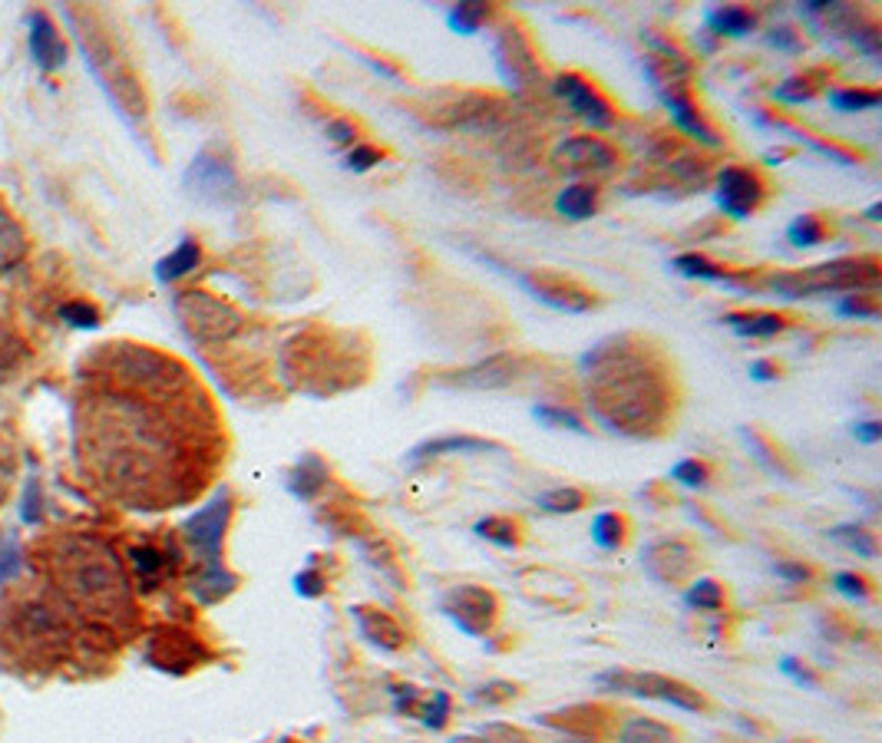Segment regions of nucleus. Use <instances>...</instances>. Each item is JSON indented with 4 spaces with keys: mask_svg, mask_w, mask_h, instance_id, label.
<instances>
[{
    "mask_svg": "<svg viewBox=\"0 0 882 743\" xmlns=\"http://www.w3.org/2000/svg\"><path fill=\"white\" fill-rule=\"evenodd\" d=\"M585 393L595 416L629 436H654L664 430L674 390L671 371L638 338H612L582 358Z\"/></svg>",
    "mask_w": 882,
    "mask_h": 743,
    "instance_id": "2",
    "label": "nucleus"
},
{
    "mask_svg": "<svg viewBox=\"0 0 882 743\" xmlns=\"http://www.w3.org/2000/svg\"><path fill=\"white\" fill-rule=\"evenodd\" d=\"M756 17L748 7H718L708 10V30L718 37H744L754 30Z\"/></svg>",
    "mask_w": 882,
    "mask_h": 743,
    "instance_id": "20",
    "label": "nucleus"
},
{
    "mask_svg": "<svg viewBox=\"0 0 882 743\" xmlns=\"http://www.w3.org/2000/svg\"><path fill=\"white\" fill-rule=\"evenodd\" d=\"M555 209H559V215L572 219V222L592 219L595 209H599V189H592V185H569V189L559 192Z\"/></svg>",
    "mask_w": 882,
    "mask_h": 743,
    "instance_id": "19",
    "label": "nucleus"
},
{
    "mask_svg": "<svg viewBox=\"0 0 882 743\" xmlns=\"http://www.w3.org/2000/svg\"><path fill=\"white\" fill-rule=\"evenodd\" d=\"M522 284L529 288V294L555 311H569V314H582V311H592L599 304V298L579 284L575 278H562V274H552V271H535V274H525Z\"/></svg>",
    "mask_w": 882,
    "mask_h": 743,
    "instance_id": "9",
    "label": "nucleus"
},
{
    "mask_svg": "<svg viewBox=\"0 0 882 743\" xmlns=\"http://www.w3.org/2000/svg\"><path fill=\"white\" fill-rule=\"evenodd\" d=\"M763 179L754 169L744 165H724L718 172V205L731 219H748L763 202Z\"/></svg>",
    "mask_w": 882,
    "mask_h": 743,
    "instance_id": "10",
    "label": "nucleus"
},
{
    "mask_svg": "<svg viewBox=\"0 0 882 743\" xmlns=\"http://www.w3.org/2000/svg\"><path fill=\"white\" fill-rule=\"evenodd\" d=\"M853 436H856V440H863V443H880V440H882V423H876V420L856 423V426H853Z\"/></svg>",
    "mask_w": 882,
    "mask_h": 743,
    "instance_id": "48",
    "label": "nucleus"
},
{
    "mask_svg": "<svg viewBox=\"0 0 882 743\" xmlns=\"http://www.w3.org/2000/svg\"><path fill=\"white\" fill-rule=\"evenodd\" d=\"M674 271H681L684 278H701V281H724V284H741L738 274H731L724 264H714L704 254H678L674 258Z\"/></svg>",
    "mask_w": 882,
    "mask_h": 743,
    "instance_id": "21",
    "label": "nucleus"
},
{
    "mask_svg": "<svg viewBox=\"0 0 882 743\" xmlns=\"http://www.w3.org/2000/svg\"><path fill=\"white\" fill-rule=\"evenodd\" d=\"M199 258H202V251H199L196 242H182L169 258L159 261V271L156 274H159V281H176V278L189 274L199 264Z\"/></svg>",
    "mask_w": 882,
    "mask_h": 743,
    "instance_id": "27",
    "label": "nucleus"
},
{
    "mask_svg": "<svg viewBox=\"0 0 882 743\" xmlns=\"http://www.w3.org/2000/svg\"><path fill=\"white\" fill-rule=\"evenodd\" d=\"M473 532H477L480 539H487V542H493V545L505 549V552L519 549V542H522L519 525H515L512 519H505V515H487V519H480Z\"/></svg>",
    "mask_w": 882,
    "mask_h": 743,
    "instance_id": "24",
    "label": "nucleus"
},
{
    "mask_svg": "<svg viewBox=\"0 0 882 743\" xmlns=\"http://www.w3.org/2000/svg\"><path fill=\"white\" fill-rule=\"evenodd\" d=\"M786 239L796 248L820 245L826 239V225L816 219V215H796L790 225H786Z\"/></svg>",
    "mask_w": 882,
    "mask_h": 743,
    "instance_id": "32",
    "label": "nucleus"
},
{
    "mask_svg": "<svg viewBox=\"0 0 882 743\" xmlns=\"http://www.w3.org/2000/svg\"><path fill=\"white\" fill-rule=\"evenodd\" d=\"M599 684H605L612 691H622V694H638V697H648V701H661V704H671V707H681V711H708V697L701 691H694L684 681L664 677V674L609 671V674H599Z\"/></svg>",
    "mask_w": 882,
    "mask_h": 743,
    "instance_id": "6",
    "label": "nucleus"
},
{
    "mask_svg": "<svg viewBox=\"0 0 882 743\" xmlns=\"http://www.w3.org/2000/svg\"><path fill=\"white\" fill-rule=\"evenodd\" d=\"M378 162H380V152L374 145H364V142L351 145V152L344 155V165H348L351 172H368V169H374Z\"/></svg>",
    "mask_w": 882,
    "mask_h": 743,
    "instance_id": "39",
    "label": "nucleus"
},
{
    "mask_svg": "<svg viewBox=\"0 0 882 743\" xmlns=\"http://www.w3.org/2000/svg\"><path fill=\"white\" fill-rule=\"evenodd\" d=\"M619 743H674V731L648 717H631L619 731Z\"/></svg>",
    "mask_w": 882,
    "mask_h": 743,
    "instance_id": "25",
    "label": "nucleus"
},
{
    "mask_svg": "<svg viewBox=\"0 0 882 743\" xmlns=\"http://www.w3.org/2000/svg\"><path fill=\"white\" fill-rule=\"evenodd\" d=\"M880 90H830V103L840 113H863V110H876L880 107Z\"/></svg>",
    "mask_w": 882,
    "mask_h": 743,
    "instance_id": "31",
    "label": "nucleus"
},
{
    "mask_svg": "<svg viewBox=\"0 0 882 743\" xmlns=\"http://www.w3.org/2000/svg\"><path fill=\"white\" fill-rule=\"evenodd\" d=\"M555 93L569 103V110L575 113V117H582L589 125H595V129H612L615 125V110H612V103L589 83V80H582L579 73H562L555 83Z\"/></svg>",
    "mask_w": 882,
    "mask_h": 743,
    "instance_id": "12",
    "label": "nucleus"
},
{
    "mask_svg": "<svg viewBox=\"0 0 882 743\" xmlns=\"http://www.w3.org/2000/svg\"><path fill=\"white\" fill-rule=\"evenodd\" d=\"M625 529L629 525H625V519L619 512H599L595 522H592V539H595L599 549L615 552V549L625 545Z\"/></svg>",
    "mask_w": 882,
    "mask_h": 743,
    "instance_id": "26",
    "label": "nucleus"
},
{
    "mask_svg": "<svg viewBox=\"0 0 882 743\" xmlns=\"http://www.w3.org/2000/svg\"><path fill=\"white\" fill-rule=\"evenodd\" d=\"M776 575H780V579H786V582H806V579H810L813 572H810L806 565H793V562H780V565H776Z\"/></svg>",
    "mask_w": 882,
    "mask_h": 743,
    "instance_id": "49",
    "label": "nucleus"
},
{
    "mask_svg": "<svg viewBox=\"0 0 882 743\" xmlns=\"http://www.w3.org/2000/svg\"><path fill=\"white\" fill-rule=\"evenodd\" d=\"M641 565L644 572L661 582V585H678V582H688L698 559H694V549L678 542V539H664V542H651L641 555Z\"/></svg>",
    "mask_w": 882,
    "mask_h": 743,
    "instance_id": "13",
    "label": "nucleus"
},
{
    "mask_svg": "<svg viewBox=\"0 0 882 743\" xmlns=\"http://www.w3.org/2000/svg\"><path fill=\"white\" fill-rule=\"evenodd\" d=\"M480 737L487 743H532L529 734H522L519 727H509V724H487L480 731Z\"/></svg>",
    "mask_w": 882,
    "mask_h": 743,
    "instance_id": "41",
    "label": "nucleus"
},
{
    "mask_svg": "<svg viewBox=\"0 0 882 743\" xmlns=\"http://www.w3.org/2000/svg\"><path fill=\"white\" fill-rule=\"evenodd\" d=\"M417 717H420L430 731H443V724H447V717H450V694L433 691V697L420 704Z\"/></svg>",
    "mask_w": 882,
    "mask_h": 743,
    "instance_id": "36",
    "label": "nucleus"
},
{
    "mask_svg": "<svg viewBox=\"0 0 882 743\" xmlns=\"http://www.w3.org/2000/svg\"><path fill=\"white\" fill-rule=\"evenodd\" d=\"M836 311L840 314H846V318H880V301H876V294H846L840 304H836Z\"/></svg>",
    "mask_w": 882,
    "mask_h": 743,
    "instance_id": "37",
    "label": "nucleus"
},
{
    "mask_svg": "<svg viewBox=\"0 0 882 743\" xmlns=\"http://www.w3.org/2000/svg\"><path fill=\"white\" fill-rule=\"evenodd\" d=\"M63 318H70V324H80V328H93L97 324V311L90 304H70V308H63Z\"/></svg>",
    "mask_w": 882,
    "mask_h": 743,
    "instance_id": "45",
    "label": "nucleus"
},
{
    "mask_svg": "<svg viewBox=\"0 0 882 743\" xmlns=\"http://www.w3.org/2000/svg\"><path fill=\"white\" fill-rule=\"evenodd\" d=\"M294 589H298V595H304V599H318V595L324 592V575L314 572V569H308V572H301V575L294 579Z\"/></svg>",
    "mask_w": 882,
    "mask_h": 743,
    "instance_id": "43",
    "label": "nucleus"
},
{
    "mask_svg": "<svg viewBox=\"0 0 882 743\" xmlns=\"http://www.w3.org/2000/svg\"><path fill=\"white\" fill-rule=\"evenodd\" d=\"M453 743H487L483 737H453Z\"/></svg>",
    "mask_w": 882,
    "mask_h": 743,
    "instance_id": "52",
    "label": "nucleus"
},
{
    "mask_svg": "<svg viewBox=\"0 0 882 743\" xmlns=\"http://www.w3.org/2000/svg\"><path fill=\"white\" fill-rule=\"evenodd\" d=\"M443 612L470 637H483L497 624L500 602L493 592H487L480 585H457L443 595Z\"/></svg>",
    "mask_w": 882,
    "mask_h": 743,
    "instance_id": "8",
    "label": "nucleus"
},
{
    "mask_svg": "<svg viewBox=\"0 0 882 743\" xmlns=\"http://www.w3.org/2000/svg\"><path fill=\"white\" fill-rule=\"evenodd\" d=\"M500 70H503L505 80L512 83H529L535 77V60L529 53V43L522 40V33L515 27H509L503 37H500Z\"/></svg>",
    "mask_w": 882,
    "mask_h": 743,
    "instance_id": "15",
    "label": "nucleus"
},
{
    "mask_svg": "<svg viewBox=\"0 0 882 743\" xmlns=\"http://www.w3.org/2000/svg\"><path fill=\"white\" fill-rule=\"evenodd\" d=\"M684 602H688V609H698V612H718V609L724 605V592H721L718 582H711V579H698V582L688 585Z\"/></svg>",
    "mask_w": 882,
    "mask_h": 743,
    "instance_id": "30",
    "label": "nucleus"
},
{
    "mask_svg": "<svg viewBox=\"0 0 882 743\" xmlns=\"http://www.w3.org/2000/svg\"><path fill=\"white\" fill-rule=\"evenodd\" d=\"M830 535H833L836 542H843L846 549H853L856 555H866V559L876 555V539H873L866 529H860V525H840V529H833Z\"/></svg>",
    "mask_w": 882,
    "mask_h": 743,
    "instance_id": "35",
    "label": "nucleus"
},
{
    "mask_svg": "<svg viewBox=\"0 0 882 743\" xmlns=\"http://www.w3.org/2000/svg\"><path fill=\"white\" fill-rule=\"evenodd\" d=\"M176 311H179L186 331L196 341H202V344H222V341L235 338L245 328V318L232 304H225L219 298H209L202 291H186L176 301Z\"/></svg>",
    "mask_w": 882,
    "mask_h": 743,
    "instance_id": "5",
    "label": "nucleus"
},
{
    "mask_svg": "<svg viewBox=\"0 0 882 743\" xmlns=\"http://www.w3.org/2000/svg\"><path fill=\"white\" fill-rule=\"evenodd\" d=\"M751 373H754V380H773V376H776V368H773L770 361H754V364H751Z\"/></svg>",
    "mask_w": 882,
    "mask_h": 743,
    "instance_id": "50",
    "label": "nucleus"
},
{
    "mask_svg": "<svg viewBox=\"0 0 882 743\" xmlns=\"http://www.w3.org/2000/svg\"><path fill=\"white\" fill-rule=\"evenodd\" d=\"M741 338H773L786 328V318L783 314H773V311H748V314H728L724 318Z\"/></svg>",
    "mask_w": 882,
    "mask_h": 743,
    "instance_id": "18",
    "label": "nucleus"
},
{
    "mask_svg": "<svg viewBox=\"0 0 882 743\" xmlns=\"http://www.w3.org/2000/svg\"><path fill=\"white\" fill-rule=\"evenodd\" d=\"M882 202H873V205H870V209H866V219H870V222H880L882 215Z\"/></svg>",
    "mask_w": 882,
    "mask_h": 743,
    "instance_id": "51",
    "label": "nucleus"
},
{
    "mask_svg": "<svg viewBox=\"0 0 882 743\" xmlns=\"http://www.w3.org/2000/svg\"><path fill=\"white\" fill-rule=\"evenodd\" d=\"M833 585H836V592H843L846 599H856V602H866V599H870L866 582H863L860 575H853V572H840V575L833 579Z\"/></svg>",
    "mask_w": 882,
    "mask_h": 743,
    "instance_id": "42",
    "label": "nucleus"
},
{
    "mask_svg": "<svg viewBox=\"0 0 882 743\" xmlns=\"http://www.w3.org/2000/svg\"><path fill=\"white\" fill-rule=\"evenodd\" d=\"M532 416H535V420H542V423H549V426H562V430L585 433L582 420H579L572 410H562V406H535V410H532Z\"/></svg>",
    "mask_w": 882,
    "mask_h": 743,
    "instance_id": "38",
    "label": "nucleus"
},
{
    "mask_svg": "<svg viewBox=\"0 0 882 743\" xmlns=\"http://www.w3.org/2000/svg\"><path fill=\"white\" fill-rule=\"evenodd\" d=\"M77 436L93 480L136 509L199 495L219 460V423L199 383L172 358L132 344L103 354Z\"/></svg>",
    "mask_w": 882,
    "mask_h": 743,
    "instance_id": "1",
    "label": "nucleus"
},
{
    "mask_svg": "<svg viewBox=\"0 0 882 743\" xmlns=\"http://www.w3.org/2000/svg\"><path fill=\"white\" fill-rule=\"evenodd\" d=\"M816 77H820V73H800V77H790L783 87H776L773 97L783 100V103H803V100H813L816 90H820Z\"/></svg>",
    "mask_w": 882,
    "mask_h": 743,
    "instance_id": "34",
    "label": "nucleus"
},
{
    "mask_svg": "<svg viewBox=\"0 0 882 743\" xmlns=\"http://www.w3.org/2000/svg\"><path fill=\"white\" fill-rule=\"evenodd\" d=\"M565 743H589V741H565Z\"/></svg>",
    "mask_w": 882,
    "mask_h": 743,
    "instance_id": "53",
    "label": "nucleus"
},
{
    "mask_svg": "<svg viewBox=\"0 0 882 743\" xmlns=\"http://www.w3.org/2000/svg\"><path fill=\"white\" fill-rule=\"evenodd\" d=\"M483 450H500V446L490 443V440H480V436H437V440L420 443V446L410 453V460H413V463H423V460L447 456V453H483Z\"/></svg>",
    "mask_w": 882,
    "mask_h": 743,
    "instance_id": "17",
    "label": "nucleus"
},
{
    "mask_svg": "<svg viewBox=\"0 0 882 743\" xmlns=\"http://www.w3.org/2000/svg\"><path fill=\"white\" fill-rule=\"evenodd\" d=\"M515 694L512 684H490L483 687V694H477V701H487V704H500V701H509Z\"/></svg>",
    "mask_w": 882,
    "mask_h": 743,
    "instance_id": "47",
    "label": "nucleus"
},
{
    "mask_svg": "<svg viewBox=\"0 0 882 743\" xmlns=\"http://www.w3.org/2000/svg\"><path fill=\"white\" fill-rule=\"evenodd\" d=\"M522 361L512 354H497L490 361H480L467 371H457L453 376H443L447 386H463V390H497V386H509L519 376Z\"/></svg>",
    "mask_w": 882,
    "mask_h": 743,
    "instance_id": "14",
    "label": "nucleus"
},
{
    "mask_svg": "<svg viewBox=\"0 0 882 743\" xmlns=\"http://www.w3.org/2000/svg\"><path fill=\"white\" fill-rule=\"evenodd\" d=\"M129 559H132V572H136V579H139L142 589H156V582L166 575V555L159 549H152V545L132 549Z\"/></svg>",
    "mask_w": 882,
    "mask_h": 743,
    "instance_id": "23",
    "label": "nucleus"
},
{
    "mask_svg": "<svg viewBox=\"0 0 882 743\" xmlns=\"http://www.w3.org/2000/svg\"><path fill=\"white\" fill-rule=\"evenodd\" d=\"M535 502H539L545 512L565 515V512H579V509L585 505V493L575 490V486H559V490H549V493L535 495Z\"/></svg>",
    "mask_w": 882,
    "mask_h": 743,
    "instance_id": "33",
    "label": "nucleus"
},
{
    "mask_svg": "<svg viewBox=\"0 0 882 743\" xmlns=\"http://www.w3.org/2000/svg\"><path fill=\"white\" fill-rule=\"evenodd\" d=\"M30 50L33 57L40 60V67H53L60 63V47H57V37L50 30V23L43 17H33V30H30Z\"/></svg>",
    "mask_w": 882,
    "mask_h": 743,
    "instance_id": "28",
    "label": "nucleus"
},
{
    "mask_svg": "<svg viewBox=\"0 0 882 743\" xmlns=\"http://www.w3.org/2000/svg\"><path fill=\"white\" fill-rule=\"evenodd\" d=\"M880 284V261L876 258H840L826 264H813L793 274H773L770 288L780 298H806L826 291H876Z\"/></svg>",
    "mask_w": 882,
    "mask_h": 743,
    "instance_id": "4",
    "label": "nucleus"
},
{
    "mask_svg": "<svg viewBox=\"0 0 882 743\" xmlns=\"http://www.w3.org/2000/svg\"><path fill=\"white\" fill-rule=\"evenodd\" d=\"M766 40H770L773 47H780V50H800V40L793 37L790 27H773V30L766 33Z\"/></svg>",
    "mask_w": 882,
    "mask_h": 743,
    "instance_id": "46",
    "label": "nucleus"
},
{
    "mask_svg": "<svg viewBox=\"0 0 882 743\" xmlns=\"http://www.w3.org/2000/svg\"><path fill=\"white\" fill-rule=\"evenodd\" d=\"M354 619L361 624V634H364L371 644H378L383 651H397V647H403L407 634H403V627L390 619L387 612L361 605V609H354Z\"/></svg>",
    "mask_w": 882,
    "mask_h": 743,
    "instance_id": "16",
    "label": "nucleus"
},
{
    "mask_svg": "<svg viewBox=\"0 0 882 743\" xmlns=\"http://www.w3.org/2000/svg\"><path fill=\"white\" fill-rule=\"evenodd\" d=\"M229 515H232V499H229V493H219L206 509H199L182 525V539L192 549V555L202 562V572L222 569L219 555H222V539H225Z\"/></svg>",
    "mask_w": 882,
    "mask_h": 743,
    "instance_id": "7",
    "label": "nucleus"
},
{
    "mask_svg": "<svg viewBox=\"0 0 882 743\" xmlns=\"http://www.w3.org/2000/svg\"><path fill=\"white\" fill-rule=\"evenodd\" d=\"M328 135L334 145H358V125L351 120H331L328 123Z\"/></svg>",
    "mask_w": 882,
    "mask_h": 743,
    "instance_id": "44",
    "label": "nucleus"
},
{
    "mask_svg": "<svg viewBox=\"0 0 882 743\" xmlns=\"http://www.w3.org/2000/svg\"><path fill=\"white\" fill-rule=\"evenodd\" d=\"M324 480H328V466L318 456H304L298 463V470L291 473V493L298 495V499H314V495L321 493Z\"/></svg>",
    "mask_w": 882,
    "mask_h": 743,
    "instance_id": "22",
    "label": "nucleus"
},
{
    "mask_svg": "<svg viewBox=\"0 0 882 743\" xmlns=\"http://www.w3.org/2000/svg\"><path fill=\"white\" fill-rule=\"evenodd\" d=\"M555 162L559 169L575 172V175H599L619 165V152L599 135H575L555 149Z\"/></svg>",
    "mask_w": 882,
    "mask_h": 743,
    "instance_id": "11",
    "label": "nucleus"
},
{
    "mask_svg": "<svg viewBox=\"0 0 882 743\" xmlns=\"http://www.w3.org/2000/svg\"><path fill=\"white\" fill-rule=\"evenodd\" d=\"M57 592L67 599L73 612L87 621L107 624V627H127L132 621V592L129 579L113 555L110 545H103L93 535H67L50 542L43 559Z\"/></svg>",
    "mask_w": 882,
    "mask_h": 743,
    "instance_id": "3",
    "label": "nucleus"
},
{
    "mask_svg": "<svg viewBox=\"0 0 882 743\" xmlns=\"http://www.w3.org/2000/svg\"><path fill=\"white\" fill-rule=\"evenodd\" d=\"M490 7L487 3H457L450 13H447V20H450V27L457 30V33H477L487 20H490Z\"/></svg>",
    "mask_w": 882,
    "mask_h": 743,
    "instance_id": "29",
    "label": "nucleus"
},
{
    "mask_svg": "<svg viewBox=\"0 0 882 743\" xmlns=\"http://www.w3.org/2000/svg\"><path fill=\"white\" fill-rule=\"evenodd\" d=\"M671 480H678V483H684V486H704V480H708V466L698 463V460H681V463L671 470Z\"/></svg>",
    "mask_w": 882,
    "mask_h": 743,
    "instance_id": "40",
    "label": "nucleus"
}]
</instances>
